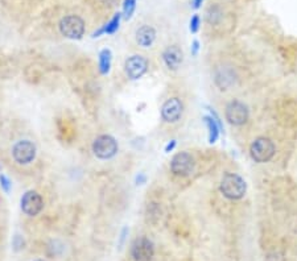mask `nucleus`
Here are the masks:
<instances>
[{
    "mask_svg": "<svg viewBox=\"0 0 297 261\" xmlns=\"http://www.w3.org/2000/svg\"><path fill=\"white\" fill-rule=\"evenodd\" d=\"M247 185L244 180L235 173H226L221 181V193L227 199L237 201L244 197Z\"/></svg>",
    "mask_w": 297,
    "mask_h": 261,
    "instance_id": "1",
    "label": "nucleus"
},
{
    "mask_svg": "<svg viewBox=\"0 0 297 261\" xmlns=\"http://www.w3.org/2000/svg\"><path fill=\"white\" fill-rule=\"evenodd\" d=\"M275 145L267 137H258L250 147V155L255 162L264 164L271 160L275 155Z\"/></svg>",
    "mask_w": 297,
    "mask_h": 261,
    "instance_id": "2",
    "label": "nucleus"
},
{
    "mask_svg": "<svg viewBox=\"0 0 297 261\" xmlns=\"http://www.w3.org/2000/svg\"><path fill=\"white\" fill-rule=\"evenodd\" d=\"M59 30L65 37L80 40L85 33V23L80 16L69 15L59 21Z\"/></svg>",
    "mask_w": 297,
    "mask_h": 261,
    "instance_id": "3",
    "label": "nucleus"
},
{
    "mask_svg": "<svg viewBox=\"0 0 297 261\" xmlns=\"http://www.w3.org/2000/svg\"><path fill=\"white\" fill-rule=\"evenodd\" d=\"M94 155L101 160H108L114 157L118 152V143L112 136L101 135L94 140L93 143Z\"/></svg>",
    "mask_w": 297,
    "mask_h": 261,
    "instance_id": "4",
    "label": "nucleus"
},
{
    "mask_svg": "<svg viewBox=\"0 0 297 261\" xmlns=\"http://www.w3.org/2000/svg\"><path fill=\"white\" fill-rule=\"evenodd\" d=\"M225 115L226 120L233 126H243L250 118L247 105L239 101L230 102L229 104L226 105Z\"/></svg>",
    "mask_w": 297,
    "mask_h": 261,
    "instance_id": "5",
    "label": "nucleus"
},
{
    "mask_svg": "<svg viewBox=\"0 0 297 261\" xmlns=\"http://www.w3.org/2000/svg\"><path fill=\"white\" fill-rule=\"evenodd\" d=\"M155 256V245L149 239L141 236L131 245V257L134 261H152Z\"/></svg>",
    "mask_w": 297,
    "mask_h": 261,
    "instance_id": "6",
    "label": "nucleus"
},
{
    "mask_svg": "<svg viewBox=\"0 0 297 261\" xmlns=\"http://www.w3.org/2000/svg\"><path fill=\"white\" fill-rule=\"evenodd\" d=\"M194 169V160L188 152H180L170 161V170L174 176L187 177Z\"/></svg>",
    "mask_w": 297,
    "mask_h": 261,
    "instance_id": "7",
    "label": "nucleus"
},
{
    "mask_svg": "<svg viewBox=\"0 0 297 261\" xmlns=\"http://www.w3.org/2000/svg\"><path fill=\"white\" fill-rule=\"evenodd\" d=\"M12 156L19 164H29L36 157V147L29 140H22L15 144L12 149Z\"/></svg>",
    "mask_w": 297,
    "mask_h": 261,
    "instance_id": "8",
    "label": "nucleus"
},
{
    "mask_svg": "<svg viewBox=\"0 0 297 261\" xmlns=\"http://www.w3.org/2000/svg\"><path fill=\"white\" fill-rule=\"evenodd\" d=\"M44 207V201L37 191H27L22 198V210L29 216H36L41 212Z\"/></svg>",
    "mask_w": 297,
    "mask_h": 261,
    "instance_id": "9",
    "label": "nucleus"
},
{
    "mask_svg": "<svg viewBox=\"0 0 297 261\" xmlns=\"http://www.w3.org/2000/svg\"><path fill=\"white\" fill-rule=\"evenodd\" d=\"M148 69V61L143 55H132L126 61V74L130 79H139Z\"/></svg>",
    "mask_w": 297,
    "mask_h": 261,
    "instance_id": "10",
    "label": "nucleus"
},
{
    "mask_svg": "<svg viewBox=\"0 0 297 261\" xmlns=\"http://www.w3.org/2000/svg\"><path fill=\"white\" fill-rule=\"evenodd\" d=\"M184 105L178 98H170L162 104V118L166 123H176L180 120L183 115Z\"/></svg>",
    "mask_w": 297,
    "mask_h": 261,
    "instance_id": "11",
    "label": "nucleus"
},
{
    "mask_svg": "<svg viewBox=\"0 0 297 261\" xmlns=\"http://www.w3.org/2000/svg\"><path fill=\"white\" fill-rule=\"evenodd\" d=\"M162 59H164L166 68L169 70H177L184 61V53L177 45H172V47H168L164 51Z\"/></svg>",
    "mask_w": 297,
    "mask_h": 261,
    "instance_id": "12",
    "label": "nucleus"
},
{
    "mask_svg": "<svg viewBox=\"0 0 297 261\" xmlns=\"http://www.w3.org/2000/svg\"><path fill=\"white\" fill-rule=\"evenodd\" d=\"M216 83L221 90L230 89L235 83V73L230 68H219L216 72Z\"/></svg>",
    "mask_w": 297,
    "mask_h": 261,
    "instance_id": "13",
    "label": "nucleus"
},
{
    "mask_svg": "<svg viewBox=\"0 0 297 261\" xmlns=\"http://www.w3.org/2000/svg\"><path fill=\"white\" fill-rule=\"evenodd\" d=\"M156 30L152 26H143L136 30V42L143 48H149L155 42Z\"/></svg>",
    "mask_w": 297,
    "mask_h": 261,
    "instance_id": "14",
    "label": "nucleus"
},
{
    "mask_svg": "<svg viewBox=\"0 0 297 261\" xmlns=\"http://www.w3.org/2000/svg\"><path fill=\"white\" fill-rule=\"evenodd\" d=\"M204 122L209 128V143L214 144L219 137V130H222V123L216 112L212 111V116H205Z\"/></svg>",
    "mask_w": 297,
    "mask_h": 261,
    "instance_id": "15",
    "label": "nucleus"
},
{
    "mask_svg": "<svg viewBox=\"0 0 297 261\" xmlns=\"http://www.w3.org/2000/svg\"><path fill=\"white\" fill-rule=\"evenodd\" d=\"M120 19H122V15H120V13H116V15H115V16L112 17L108 23H107L106 26H103V28H101V29L98 30V32H95V33L93 34V37H99V34H102V33H107V34L115 33L119 28Z\"/></svg>",
    "mask_w": 297,
    "mask_h": 261,
    "instance_id": "16",
    "label": "nucleus"
},
{
    "mask_svg": "<svg viewBox=\"0 0 297 261\" xmlns=\"http://www.w3.org/2000/svg\"><path fill=\"white\" fill-rule=\"evenodd\" d=\"M111 68V52L108 49H103L99 53V70L102 74H107Z\"/></svg>",
    "mask_w": 297,
    "mask_h": 261,
    "instance_id": "17",
    "label": "nucleus"
},
{
    "mask_svg": "<svg viewBox=\"0 0 297 261\" xmlns=\"http://www.w3.org/2000/svg\"><path fill=\"white\" fill-rule=\"evenodd\" d=\"M206 19L210 24H216L218 21L222 19V11L218 5H212L209 7L208 12H206Z\"/></svg>",
    "mask_w": 297,
    "mask_h": 261,
    "instance_id": "18",
    "label": "nucleus"
},
{
    "mask_svg": "<svg viewBox=\"0 0 297 261\" xmlns=\"http://www.w3.org/2000/svg\"><path fill=\"white\" fill-rule=\"evenodd\" d=\"M136 7V0H124L123 4V13L124 19H131L132 13L135 11Z\"/></svg>",
    "mask_w": 297,
    "mask_h": 261,
    "instance_id": "19",
    "label": "nucleus"
},
{
    "mask_svg": "<svg viewBox=\"0 0 297 261\" xmlns=\"http://www.w3.org/2000/svg\"><path fill=\"white\" fill-rule=\"evenodd\" d=\"M201 26V17L198 15H193L190 19V23H189V29H190L191 33H197L198 29H200Z\"/></svg>",
    "mask_w": 297,
    "mask_h": 261,
    "instance_id": "20",
    "label": "nucleus"
},
{
    "mask_svg": "<svg viewBox=\"0 0 297 261\" xmlns=\"http://www.w3.org/2000/svg\"><path fill=\"white\" fill-rule=\"evenodd\" d=\"M0 182H1V185H3V187H4L5 191H8L9 187H11V183H9L8 180H7L4 176H0Z\"/></svg>",
    "mask_w": 297,
    "mask_h": 261,
    "instance_id": "21",
    "label": "nucleus"
},
{
    "mask_svg": "<svg viewBox=\"0 0 297 261\" xmlns=\"http://www.w3.org/2000/svg\"><path fill=\"white\" fill-rule=\"evenodd\" d=\"M198 49H200V42L197 41V40H194V41H193V47H191L193 54H197V53H198Z\"/></svg>",
    "mask_w": 297,
    "mask_h": 261,
    "instance_id": "22",
    "label": "nucleus"
},
{
    "mask_svg": "<svg viewBox=\"0 0 297 261\" xmlns=\"http://www.w3.org/2000/svg\"><path fill=\"white\" fill-rule=\"evenodd\" d=\"M136 182H137V185H143L145 182V176L144 174H139L137 177H136Z\"/></svg>",
    "mask_w": 297,
    "mask_h": 261,
    "instance_id": "23",
    "label": "nucleus"
},
{
    "mask_svg": "<svg viewBox=\"0 0 297 261\" xmlns=\"http://www.w3.org/2000/svg\"><path fill=\"white\" fill-rule=\"evenodd\" d=\"M204 3V0H191V4H193V8H200L201 4Z\"/></svg>",
    "mask_w": 297,
    "mask_h": 261,
    "instance_id": "24",
    "label": "nucleus"
},
{
    "mask_svg": "<svg viewBox=\"0 0 297 261\" xmlns=\"http://www.w3.org/2000/svg\"><path fill=\"white\" fill-rule=\"evenodd\" d=\"M174 147H176V140H172L168 145H166L165 148V152H170V151H173Z\"/></svg>",
    "mask_w": 297,
    "mask_h": 261,
    "instance_id": "25",
    "label": "nucleus"
},
{
    "mask_svg": "<svg viewBox=\"0 0 297 261\" xmlns=\"http://www.w3.org/2000/svg\"><path fill=\"white\" fill-rule=\"evenodd\" d=\"M34 261H44V260H34Z\"/></svg>",
    "mask_w": 297,
    "mask_h": 261,
    "instance_id": "26",
    "label": "nucleus"
}]
</instances>
